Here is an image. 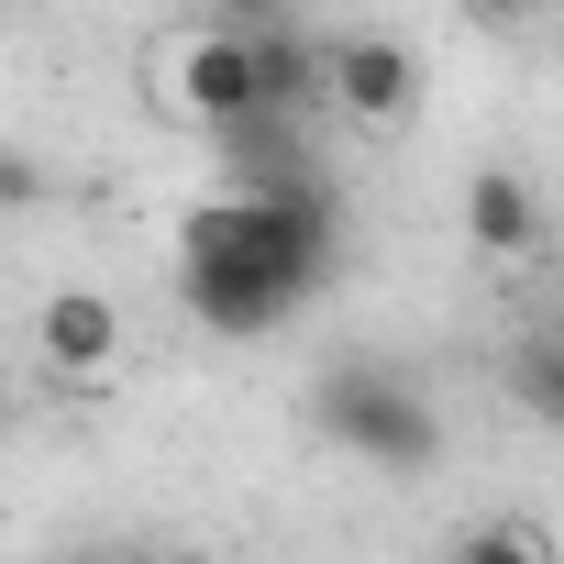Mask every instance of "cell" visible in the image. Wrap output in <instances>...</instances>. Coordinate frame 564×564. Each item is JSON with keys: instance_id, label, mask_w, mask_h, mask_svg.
<instances>
[{"instance_id": "9a60e30c", "label": "cell", "mask_w": 564, "mask_h": 564, "mask_svg": "<svg viewBox=\"0 0 564 564\" xmlns=\"http://www.w3.org/2000/svg\"><path fill=\"white\" fill-rule=\"evenodd\" d=\"M12 421H23V410H12V388H0V443H12Z\"/></svg>"}, {"instance_id": "7c38bea8", "label": "cell", "mask_w": 564, "mask_h": 564, "mask_svg": "<svg viewBox=\"0 0 564 564\" xmlns=\"http://www.w3.org/2000/svg\"><path fill=\"white\" fill-rule=\"evenodd\" d=\"M45 564H133L122 542H67V553H45Z\"/></svg>"}, {"instance_id": "52a82bcc", "label": "cell", "mask_w": 564, "mask_h": 564, "mask_svg": "<svg viewBox=\"0 0 564 564\" xmlns=\"http://www.w3.org/2000/svg\"><path fill=\"white\" fill-rule=\"evenodd\" d=\"M243 56H254V111H300V122L322 111V45L300 23H254Z\"/></svg>"}, {"instance_id": "8992f818", "label": "cell", "mask_w": 564, "mask_h": 564, "mask_svg": "<svg viewBox=\"0 0 564 564\" xmlns=\"http://www.w3.org/2000/svg\"><path fill=\"white\" fill-rule=\"evenodd\" d=\"M454 210H465V243H476V254H498V265L542 254V188H531L520 166H476Z\"/></svg>"}, {"instance_id": "7a4b0ae2", "label": "cell", "mask_w": 564, "mask_h": 564, "mask_svg": "<svg viewBox=\"0 0 564 564\" xmlns=\"http://www.w3.org/2000/svg\"><path fill=\"white\" fill-rule=\"evenodd\" d=\"M300 421H311L333 454L377 465V476H432V465L454 454L443 399H432V388H421V366H399V355H333V366L311 377Z\"/></svg>"}, {"instance_id": "8fae6325", "label": "cell", "mask_w": 564, "mask_h": 564, "mask_svg": "<svg viewBox=\"0 0 564 564\" xmlns=\"http://www.w3.org/2000/svg\"><path fill=\"white\" fill-rule=\"evenodd\" d=\"M210 23H232V34H254V23H300V0H210Z\"/></svg>"}, {"instance_id": "ba28073f", "label": "cell", "mask_w": 564, "mask_h": 564, "mask_svg": "<svg viewBox=\"0 0 564 564\" xmlns=\"http://www.w3.org/2000/svg\"><path fill=\"white\" fill-rule=\"evenodd\" d=\"M509 399H520V421H564V333L553 322H531L509 344Z\"/></svg>"}, {"instance_id": "5b68a950", "label": "cell", "mask_w": 564, "mask_h": 564, "mask_svg": "<svg viewBox=\"0 0 564 564\" xmlns=\"http://www.w3.org/2000/svg\"><path fill=\"white\" fill-rule=\"evenodd\" d=\"M322 100H333L355 133L410 122V111H421V45H399V34H344V45H322Z\"/></svg>"}, {"instance_id": "3957f363", "label": "cell", "mask_w": 564, "mask_h": 564, "mask_svg": "<svg viewBox=\"0 0 564 564\" xmlns=\"http://www.w3.org/2000/svg\"><path fill=\"white\" fill-rule=\"evenodd\" d=\"M155 100H166L188 133L243 122V111H254V56H243V34H232V23H188V34L155 56Z\"/></svg>"}, {"instance_id": "4fadbf2b", "label": "cell", "mask_w": 564, "mask_h": 564, "mask_svg": "<svg viewBox=\"0 0 564 564\" xmlns=\"http://www.w3.org/2000/svg\"><path fill=\"white\" fill-rule=\"evenodd\" d=\"M487 23H542V0H476Z\"/></svg>"}, {"instance_id": "5bb4252c", "label": "cell", "mask_w": 564, "mask_h": 564, "mask_svg": "<svg viewBox=\"0 0 564 564\" xmlns=\"http://www.w3.org/2000/svg\"><path fill=\"white\" fill-rule=\"evenodd\" d=\"M133 564H221V553H188V542H166V553H133Z\"/></svg>"}, {"instance_id": "6da1fadb", "label": "cell", "mask_w": 564, "mask_h": 564, "mask_svg": "<svg viewBox=\"0 0 564 564\" xmlns=\"http://www.w3.org/2000/svg\"><path fill=\"white\" fill-rule=\"evenodd\" d=\"M344 265V199L333 166L265 177V188H221L177 221V311L221 344H265L289 311H311Z\"/></svg>"}, {"instance_id": "277c9868", "label": "cell", "mask_w": 564, "mask_h": 564, "mask_svg": "<svg viewBox=\"0 0 564 564\" xmlns=\"http://www.w3.org/2000/svg\"><path fill=\"white\" fill-rule=\"evenodd\" d=\"M23 333H34V377H56L67 399H100L122 377V311L100 289H45Z\"/></svg>"}, {"instance_id": "30bf717a", "label": "cell", "mask_w": 564, "mask_h": 564, "mask_svg": "<svg viewBox=\"0 0 564 564\" xmlns=\"http://www.w3.org/2000/svg\"><path fill=\"white\" fill-rule=\"evenodd\" d=\"M0 210H56V166L23 155V144H0Z\"/></svg>"}, {"instance_id": "2e32d148", "label": "cell", "mask_w": 564, "mask_h": 564, "mask_svg": "<svg viewBox=\"0 0 564 564\" xmlns=\"http://www.w3.org/2000/svg\"><path fill=\"white\" fill-rule=\"evenodd\" d=\"M0 12H23V0H0Z\"/></svg>"}, {"instance_id": "9c48e42d", "label": "cell", "mask_w": 564, "mask_h": 564, "mask_svg": "<svg viewBox=\"0 0 564 564\" xmlns=\"http://www.w3.org/2000/svg\"><path fill=\"white\" fill-rule=\"evenodd\" d=\"M443 564H553V542H542V520H476V531H454Z\"/></svg>"}]
</instances>
